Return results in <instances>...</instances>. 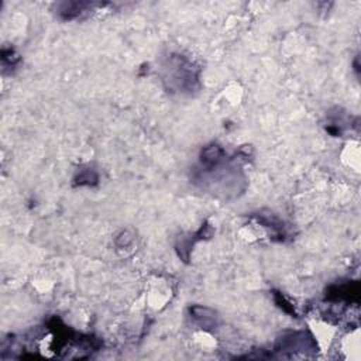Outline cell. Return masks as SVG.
Wrapping results in <instances>:
<instances>
[{
	"instance_id": "cell-1",
	"label": "cell",
	"mask_w": 361,
	"mask_h": 361,
	"mask_svg": "<svg viewBox=\"0 0 361 361\" xmlns=\"http://www.w3.org/2000/svg\"><path fill=\"white\" fill-rule=\"evenodd\" d=\"M276 351H316L317 345L307 331H288L278 338Z\"/></svg>"
}]
</instances>
